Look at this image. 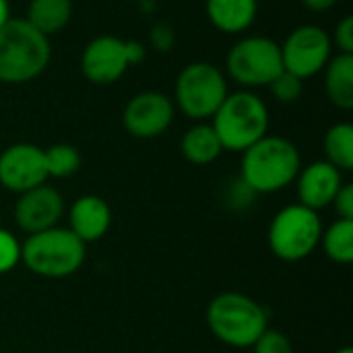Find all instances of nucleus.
<instances>
[{
    "mask_svg": "<svg viewBox=\"0 0 353 353\" xmlns=\"http://www.w3.org/2000/svg\"><path fill=\"white\" fill-rule=\"evenodd\" d=\"M325 254L339 265H350L353 261V221L339 219L329 225L327 232L321 236Z\"/></svg>",
    "mask_w": 353,
    "mask_h": 353,
    "instance_id": "nucleus-21",
    "label": "nucleus"
},
{
    "mask_svg": "<svg viewBox=\"0 0 353 353\" xmlns=\"http://www.w3.org/2000/svg\"><path fill=\"white\" fill-rule=\"evenodd\" d=\"M302 4L308 8V10H314V12H325L329 8H333L337 4V0H302Z\"/></svg>",
    "mask_w": 353,
    "mask_h": 353,
    "instance_id": "nucleus-29",
    "label": "nucleus"
},
{
    "mask_svg": "<svg viewBox=\"0 0 353 353\" xmlns=\"http://www.w3.org/2000/svg\"><path fill=\"white\" fill-rule=\"evenodd\" d=\"M269 89L279 103H296L304 93V81L288 70H281L269 83Z\"/></svg>",
    "mask_w": 353,
    "mask_h": 353,
    "instance_id": "nucleus-23",
    "label": "nucleus"
},
{
    "mask_svg": "<svg viewBox=\"0 0 353 353\" xmlns=\"http://www.w3.org/2000/svg\"><path fill=\"white\" fill-rule=\"evenodd\" d=\"M298 199L300 205L321 211L333 205V199L337 196L339 188L343 186L341 172L331 165L329 161H314L300 170L298 174Z\"/></svg>",
    "mask_w": 353,
    "mask_h": 353,
    "instance_id": "nucleus-14",
    "label": "nucleus"
},
{
    "mask_svg": "<svg viewBox=\"0 0 353 353\" xmlns=\"http://www.w3.org/2000/svg\"><path fill=\"white\" fill-rule=\"evenodd\" d=\"M205 10L215 29L236 35L254 23L259 0H205Z\"/></svg>",
    "mask_w": 353,
    "mask_h": 353,
    "instance_id": "nucleus-16",
    "label": "nucleus"
},
{
    "mask_svg": "<svg viewBox=\"0 0 353 353\" xmlns=\"http://www.w3.org/2000/svg\"><path fill=\"white\" fill-rule=\"evenodd\" d=\"M211 120L223 151L244 153L269 130L267 103L250 89L228 93Z\"/></svg>",
    "mask_w": 353,
    "mask_h": 353,
    "instance_id": "nucleus-3",
    "label": "nucleus"
},
{
    "mask_svg": "<svg viewBox=\"0 0 353 353\" xmlns=\"http://www.w3.org/2000/svg\"><path fill=\"white\" fill-rule=\"evenodd\" d=\"M335 353H353L352 347H341V350H337Z\"/></svg>",
    "mask_w": 353,
    "mask_h": 353,
    "instance_id": "nucleus-31",
    "label": "nucleus"
},
{
    "mask_svg": "<svg viewBox=\"0 0 353 353\" xmlns=\"http://www.w3.org/2000/svg\"><path fill=\"white\" fill-rule=\"evenodd\" d=\"M50 37L25 19H8L0 27V83L23 85L37 79L50 64Z\"/></svg>",
    "mask_w": 353,
    "mask_h": 353,
    "instance_id": "nucleus-2",
    "label": "nucleus"
},
{
    "mask_svg": "<svg viewBox=\"0 0 353 353\" xmlns=\"http://www.w3.org/2000/svg\"><path fill=\"white\" fill-rule=\"evenodd\" d=\"M279 48L283 70L300 77L302 81L323 72L333 56L331 35L319 25L296 27Z\"/></svg>",
    "mask_w": 353,
    "mask_h": 353,
    "instance_id": "nucleus-10",
    "label": "nucleus"
},
{
    "mask_svg": "<svg viewBox=\"0 0 353 353\" xmlns=\"http://www.w3.org/2000/svg\"><path fill=\"white\" fill-rule=\"evenodd\" d=\"M72 19L70 0H31L25 21L46 37L60 33Z\"/></svg>",
    "mask_w": 353,
    "mask_h": 353,
    "instance_id": "nucleus-18",
    "label": "nucleus"
},
{
    "mask_svg": "<svg viewBox=\"0 0 353 353\" xmlns=\"http://www.w3.org/2000/svg\"><path fill=\"white\" fill-rule=\"evenodd\" d=\"M87 244L81 242L68 228H50L27 236L21 244L23 265L39 277L64 279L74 275L85 263Z\"/></svg>",
    "mask_w": 353,
    "mask_h": 353,
    "instance_id": "nucleus-4",
    "label": "nucleus"
},
{
    "mask_svg": "<svg viewBox=\"0 0 353 353\" xmlns=\"http://www.w3.org/2000/svg\"><path fill=\"white\" fill-rule=\"evenodd\" d=\"M325 155L339 172L353 170V126L350 122L333 124L325 134Z\"/></svg>",
    "mask_w": 353,
    "mask_h": 353,
    "instance_id": "nucleus-20",
    "label": "nucleus"
},
{
    "mask_svg": "<svg viewBox=\"0 0 353 353\" xmlns=\"http://www.w3.org/2000/svg\"><path fill=\"white\" fill-rule=\"evenodd\" d=\"M331 41L333 46H337V52L339 54H353V17L347 14L343 17L337 27H335V33L331 35Z\"/></svg>",
    "mask_w": 353,
    "mask_h": 353,
    "instance_id": "nucleus-26",
    "label": "nucleus"
},
{
    "mask_svg": "<svg viewBox=\"0 0 353 353\" xmlns=\"http://www.w3.org/2000/svg\"><path fill=\"white\" fill-rule=\"evenodd\" d=\"M10 19V4L8 0H0V27Z\"/></svg>",
    "mask_w": 353,
    "mask_h": 353,
    "instance_id": "nucleus-30",
    "label": "nucleus"
},
{
    "mask_svg": "<svg viewBox=\"0 0 353 353\" xmlns=\"http://www.w3.org/2000/svg\"><path fill=\"white\" fill-rule=\"evenodd\" d=\"M21 263V242L0 228V275L12 271Z\"/></svg>",
    "mask_w": 353,
    "mask_h": 353,
    "instance_id": "nucleus-24",
    "label": "nucleus"
},
{
    "mask_svg": "<svg viewBox=\"0 0 353 353\" xmlns=\"http://www.w3.org/2000/svg\"><path fill=\"white\" fill-rule=\"evenodd\" d=\"M48 178H68L79 172L81 168V153L77 147L68 143H56L43 149Z\"/></svg>",
    "mask_w": 353,
    "mask_h": 353,
    "instance_id": "nucleus-22",
    "label": "nucleus"
},
{
    "mask_svg": "<svg viewBox=\"0 0 353 353\" xmlns=\"http://www.w3.org/2000/svg\"><path fill=\"white\" fill-rule=\"evenodd\" d=\"M325 89L331 103L339 110L353 108V54L331 56L325 66Z\"/></svg>",
    "mask_w": 353,
    "mask_h": 353,
    "instance_id": "nucleus-17",
    "label": "nucleus"
},
{
    "mask_svg": "<svg viewBox=\"0 0 353 353\" xmlns=\"http://www.w3.org/2000/svg\"><path fill=\"white\" fill-rule=\"evenodd\" d=\"M333 207L339 215V219H352L353 221V184H343L333 199Z\"/></svg>",
    "mask_w": 353,
    "mask_h": 353,
    "instance_id": "nucleus-27",
    "label": "nucleus"
},
{
    "mask_svg": "<svg viewBox=\"0 0 353 353\" xmlns=\"http://www.w3.org/2000/svg\"><path fill=\"white\" fill-rule=\"evenodd\" d=\"M180 151L186 161H190L194 165H209L221 155L223 147H221L213 126L201 122L184 132V137L180 141Z\"/></svg>",
    "mask_w": 353,
    "mask_h": 353,
    "instance_id": "nucleus-19",
    "label": "nucleus"
},
{
    "mask_svg": "<svg viewBox=\"0 0 353 353\" xmlns=\"http://www.w3.org/2000/svg\"><path fill=\"white\" fill-rule=\"evenodd\" d=\"M302 170L298 147L275 134H265L242 155L240 180L250 192L269 194L290 186Z\"/></svg>",
    "mask_w": 353,
    "mask_h": 353,
    "instance_id": "nucleus-1",
    "label": "nucleus"
},
{
    "mask_svg": "<svg viewBox=\"0 0 353 353\" xmlns=\"http://www.w3.org/2000/svg\"><path fill=\"white\" fill-rule=\"evenodd\" d=\"M147 56L143 43L118 35H99L91 39L81 54V72L93 85H112L120 81L130 66Z\"/></svg>",
    "mask_w": 353,
    "mask_h": 353,
    "instance_id": "nucleus-9",
    "label": "nucleus"
},
{
    "mask_svg": "<svg viewBox=\"0 0 353 353\" xmlns=\"http://www.w3.org/2000/svg\"><path fill=\"white\" fill-rule=\"evenodd\" d=\"M62 213H64V199L56 188L48 184L21 192L14 205V221L27 236L56 228Z\"/></svg>",
    "mask_w": 353,
    "mask_h": 353,
    "instance_id": "nucleus-13",
    "label": "nucleus"
},
{
    "mask_svg": "<svg viewBox=\"0 0 353 353\" xmlns=\"http://www.w3.org/2000/svg\"><path fill=\"white\" fill-rule=\"evenodd\" d=\"M225 68L244 89L269 87V83L283 70L281 48L275 39L265 35L242 37L228 52Z\"/></svg>",
    "mask_w": 353,
    "mask_h": 353,
    "instance_id": "nucleus-8",
    "label": "nucleus"
},
{
    "mask_svg": "<svg viewBox=\"0 0 353 353\" xmlns=\"http://www.w3.org/2000/svg\"><path fill=\"white\" fill-rule=\"evenodd\" d=\"M323 223L316 211L304 205L281 209L269 228V246L273 254L285 263H298L310 256L321 244Z\"/></svg>",
    "mask_w": 353,
    "mask_h": 353,
    "instance_id": "nucleus-7",
    "label": "nucleus"
},
{
    "mask_svg": "<svg viewBox=\"0 0 353 353\" xmlns=\"http://www.w3.org/2000/svg\"><path fill=\"white\" fill-rule=\"evenodd\" d=\"M112 225L110 205L95 194H85L74 201L68 213V230L85 244L101 240Z\"/></svg>",
    "mask_w": 353,
    "mask_h": 353,
    "instance_id": "nucleus-15",
    "label": "nucleus"
},
{
    "mask_svg": "<svg viewBox=\"0 0 353 353\" xmlns=\"http://www.w3.org/2000/svg\"><path fill=\"white\" fill-rule=\"evenodd\" d=\"M176 108L161 91H141L124 108L122 124L137 139H155L174 122Z\"/></svg>",
    "mask_w": 353,
    "mask_h": 353,
    "instance_id": "nucleus-11",
    "label": "nucleus"
},
{
    "mask_svg": "<svg viewBox=\"0 0 353 353\" xmlns=\"http://www.w3.org/2000/svg\"><path fill=\"white\" fill-rule=\"evenodd\" d=\"M228 93V79L213 62H192L184 66L174 87L176 105L192 120L213 118Z\"/></svg>",
    "mask_w": 353,
    "mask_h": 353,
    "instance_id": "nucleus-6",
    "label": "nucleus"
},
{
    "mask_svg": "<svg viewBox=\"0 0 353 353\" xmlns=\"http://www.w3.org/2000/svg\"><path fill=\"white\" fill-rule=\"evenodd\" d=\"M149 39H151V46L155 50L168 52L174 46V29L170 25H165V23H157V25H153Z\"/></svg>",
    "mask_w": 353,
    "mask_h": 353,
    "instance_id": "nucleus-28",
    "label": "nucleus"
},
{
    "mask_svg": "<svg viewBox=\"0 0 353 353\" xmlns=\"http://www.w3.org/2000/svg\"><path fill=\"white\" fill-rule=\"evenodd\" d=\"M254 353H294L290 339L277 329H265V333L254 341Z\"/></svg>",
    "mask_w": 353,
    "mask_h": 353,
    "instance_id": "nucleus-25",
    "label": "nucleus"
},
{
    "mask_svg": "<svg viewBox=\"0 0 353 353\" xmlns=\"http://www.w3.org/2000/svg\"><path fill=\"white\" fill-rule=\"evenodd\" d=\"M207 325L211 333L230 347H252L265 329H269L263 306L236 292H225L211 300Z\"/></svg>",
    "mask_w": 353,
    "mask_h": 353,
    "instance_id": "nucleus-5",
    "label": "nucleus"
},
{
    "mask_svg": "<svg viewBox=\"0 0 353 353\" xmlns=\"http://www.w3.org/2000/svg\"><path fill=\"white\" fill-rule=\"evenodd\" d=\"M48 170L43 149L31 143H14L0 153V184L10 192H27L46 184Z\"/></svg>",
    "mask_w": 353,
    "mask_h": 353,
    "instance_id": "nucleus-12",
    "label": "nucleus"
}]
</instances>
